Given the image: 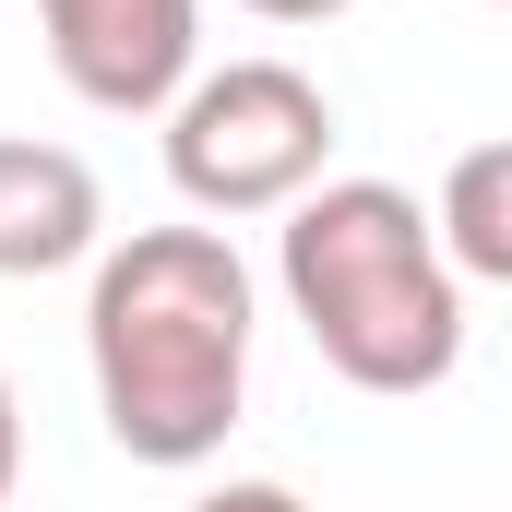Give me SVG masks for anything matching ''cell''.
I'll use <instances>...</instances> for the list:
<instances>
[{
  "mask_svg": "<svg viewBox=\"0 0 512 512\" xmlns=\"http://www.w3.org/2000/svg\"><path fill=\"white\" fill-rule=\"evenodd\" d=\"M96 417L131 465H203L227 453L251 405V274L215 227H131L84 298Z\"/></svg>",
  "mask_w": 512,
  "mask_h": 512,
  "instance_id": "6da1fadb",
  "label": "cell"
},
{
  "mask_svg": "<svg viewBox=\"0 0 512 512\" xmlns=\"http://www.w3.org/2000/svg\"><path fill=\"white\" fill-rule=\"evenodd\" d=\"M12 477H24V417H12V382H0V501H12Z\"/></svg>",
  "mask_w": 512,
  "mask_h": 512,
  "instance_id": "ba28073f",
  "label": "cell"
},
{
  "mask_svg": "<svg viewBox=\"0 0 512 512\" xmlns=\"http://www.w3.org/2000/svg\"><path fill=\"white\" fill-rule=\"evenodd\" d=\"M262 24H322V12H346V0H251Z\"/></svg>",
  "mask_w": 512,
  "mask_h": 512,
  "instance_id": "9c48e42d",
  "label": "cell"
},
{
  "mask_svg": "<svg viewBox=\"0 0 512 512\" xmlns=\"http://www.w3.org/2000/svg\"><path fill=\"white\" fill-rule=\"evenodd\" d=\"M286 310L310 322L322 370L358 393H441L465 358V274L441 251V227L417 215V191L393 179H322L310 203H286Z\"/></svg>",
  "mask_w": 512,
  "mask_h": 512,
  "instance_id": "7a4b0ae2",
  "label": "cell"
},
{
  "mask_svg": "<svg viewBox=\"0 0 512 512\" xmlns=\"http://www.w3.org/2000/svg\"><path fill=\"white\" fill-rule=\"evenodd\" d=\"M48 60L84 108L143 120L191 96V48H203V0H36Z\"/></svg>",
  "mask_w": 512,
  "mask_h": 512,
  "instance_id": "277c9868",
  "label": "cell"
},
{
  "mask_svg": "<svg viewBox=\"0 0 512 512\" xmlns=\"http://www.w3.org/2000/svg\"><path fill=\"white\" fill-rule=\"evenodd\" d=\"M334 155V96L298 60H227L167 108V179L203 215H286L322 191Z\"/></svg>",
  "mask_w": 512,
  "mask_h": 512,
  "instance_id": "3957f363",
  "label": "cell"
},
{
  "mask_svg": "<svg viewBox=\"0 0 512 512\" xmlns=\"http://www.w3.org/2000/svg\"><path fill=\"white\" fill-rule=\"evenodd\" d=\"M108 227V191L72 143H12L0 131V274H60V262L96 251Z\"/></svg>",
  "mask_w": 512,
  "mask_h": 512,
  "instance_id": "5b68a950",
  "label": "cell"
},
{
  "mask_svg": "<svg viewBox=\"0 0 512 512\" xmlns=\"http://www.w3.org/2000/svg\"><path fill=\"white\" fill-rule=\"evenodd\" d=\"M429 227H441L453 274H489V286H512V143H477V155H453V179H441Z\"/></svg>",
  "mask_w": 512,
  "mask_h": 512,
  "instance_id": "8992f818",
  "label": "cell"
},
{
  "mask_svg": "<svg viewBox=\"0 0 512 512\" xmlns=\"http://www.w3.org/2000/svg\"><path fill=\"white\" fill-rule=\"evenodd\" d=\"M191 512H310L298 489H274V477H227L215 501H191Z\"/></svg>",
  "mask_w": 512,
  "mask_h": 512,
  "instance_id": "52a82bcc",
  "label": "cell"
}]
</instances>
